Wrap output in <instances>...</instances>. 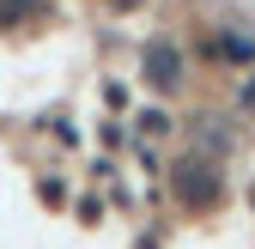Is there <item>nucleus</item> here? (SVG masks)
<instances>
[{
  "mask_svg": "<svg viewBox=\"0 0 255 249\" xmlns=\"http://www.w3.org/2000/svg\"><path fill=\"white\" fill-rule=\"evenodd\" d=\"M140 128H146V134H164V128H170V116H164V110H146V116H140Z\"/></svg>",
  "mask_w": 255,
  "mask_h": 249,
  "instance_id": "obj_4",
  "label": "nucleus"
},
{
  "mask_svg": "<svg viewBox=\"0 0 255 249\" xmlns=\"http://www.w3.org/2000/svg\"><path fill=\"white\" fill-rule=\"evenodd\" d=\"M24 12H37L30 0H0V18H24Z\"/></svg>",
  "mask_w": 255,
  "mask_h": 249,
  "instance_id": "obj_5",
  "label": "nucleus"
},
{
  "mask_svg": "<svg viewBox=\"0 0 255 249\" xmlns=\"http://www.w3.org/2000/svg\"><path fill=\"white\" fill-rule=\"evenodd\" d=\"M176 195H182L188 207H207V201L219 195L213 164H207V158H182V164H176Z\"/></svg>",
  "mask_w": 255,
  "mask_h": 249,
  "instance_id": "obj_1",
  "label": "nucleus"
},
{
  "mask_svg": "<svg viewBox=\"0 0 255 249\" xmlns=\"http://www.w3.org/2000/svg\"><path fill=\"white\" fill-rule=\"evenodd\" d=\"M146 73H152V85L176 91L182 85V49L176 43H146Z\"/></svg>",
  "mask_w": 255,
  "mask_h": 249,
  "instance_id": "obj_2",
  "label": "nucleus"
},
{
  "mask_svg": "<svg viewBox=\"0 0 255 249\" xmlns=\"http://www.w3.org/2000/svg\"><path fill=\"white\" fill-rule=\"evenodd\" d=\"M249 201H255V189H249Z\"/></svg>",
  "mask_w": 255,
  "mask_h": 249,
  "instance_id": "obj_6",
  "label": "nucleus"
},
{
  "mask_svg": "<svg viewBox=\"0 0 255 249\" xmlns=\"http://www.w3.org/2000/svg\"><path fill=\"white\" fill-rule=\"evenodd\" d=\"M213 55H219V61H237V67H243V61H255V37H243V30H225V37L213 43Z\"/></svg>",
  "mask_w": 255,
  "mask_h": 249,
  "instance_id": "obj_3",
  "label": "nucleus"
}]
</instances>
